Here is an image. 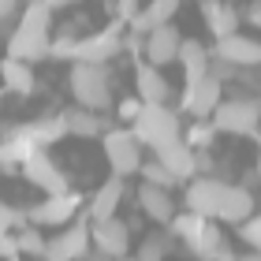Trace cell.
Masks as SVG:
<instances>
[{
    "label": "cell",
    "instance_id": "1",
    "mask_svg": "<svg viewBox=\"0 0 261 261\" xmlns=\"http://www.w3.org/2000/svg\"><path fill=\"white\" fill-rule=\"evenodd\" d=\"M183 198H187V209L213 220V224H235V228H239L246 217H254V194L246 191V187L220 183V179H213V175L194 179Z\"/></svg>",
    "mask_w": 261,
    "mask_h": 261
},
{
    "label": "cell",
    "instance_id": "2",
    "mask_svg": "<svg viewBox=\"0 0 261 261\" xmlns=\"http://www.w3.org/2000/svg\"><path fill=\"white\" fill-rule=\"evenodd\" d=\"M49 22L53 11L45 4H27V11L15 19V30L8 34V60L34 64L41 56H49Z\"/></svg>",
    "mask_w": 261,
    "mask_h": 261
},
{
    "label": "cell",
    "instance_id": "3",
    "mask_svg": "<svg viewBox=\"0 0 261 261\" xmlns=\"http://www.w3.org/2000/svg\"><path fill=\"white\" fill-rule=\"evenodd\" d=\"M130 135H135L138 146L161 149V146H168V142H179L183 123H179V116L172 109H164V105H142V112L135 116V123H130Z\"/></svg>",
    "mask_w": 261,
    "mask_h": 261
},
{
    "label": "cell",
    "instance_id": "4",
    "mask_svg": "<svg viewBox=\"0 0 261 261\" xmlns=\"http://www.w3.org/2000/svg\"><path fill=\"white\" fill-rule=\"evenodd\" d=\"M209 123L217 135H257L261 127V101L257 97H231L213 109Z\"/></svg>",
    "mask_w": 261,
    "mask_h": 261
},
{
    "label": "cell",
    "instance_id": "5",
    "mask_svg": "<svg viewBox=\"0 0 261 261\" xmlns=\"http://www.w3.org/2000/svg\"><path fill=\"white\" fill-rule=\"evenodd\" d=\"M71 97L79 101V109H109L112 105V90H109V75L105 67H93V64H75L71 67Z\"/></svg>",
    "mask_w": 261,
    "mask_h": 261
},
{
    "label": "cell",
    "instance_id": "6",
    "mask_svg": "<svg viewBox=\"0 0 261 261\" xmlns=\"http://www.w3.org/2000/svg\"><path fill=\"white\" fill-rule=\"evenodd\" d=\"M86 205L79 191H64V194H49L41 198L38 205L27 209V224L30 228H64L79 217V209Z\"/></svg>",
    "mask_w": 261,
    "mask_h": 261
},
{
    "label": "cell",
    "instance_id": "7",
    "mask_svg": "<svg viewBox=\"0 0 261 261\" xmlns=\"http://www.w3.org/2000/svg\"><path fill=\"white\" fill-rule=\"evenodd\" d=\"M101 149H105V161H109L112 175H120V179H127V175H135L142 168V146L123 127L120 130H105L101 135Z\"/></svg>",
    "mask_w": 261,
    "mask_h": 261
},
{
    "label": "cell",
    "instance_id": "8",
    "mask_svg": "<svg viewBox=\"0 0 261 261\" xmlns=\"http://www.w3.org/2000/svg\"><path fill=\"white\" fill-rule=\"evenodd\" d=\"M86 254H90V224H71V228H60L53 239H45L41 261H82Z\"/></svg>",
    "mask_w": 261,
    "mask_h": 261
},
{
    "label": "cell",
    "instance_id": "9",
    "mask_svg": "<svg viewBox=\"0 0 261 261\" xmlns=\"http://www.w3.org/2000/svg\"><path fill=\"white\" fill-rule=\"evenodd\" d=\"M179 45H183V34L172 27H157V30H149L146 38H142V53H146V60L142 64H149V67H168L175 64V56H179Z\"/></svg>",
    "mask_w": 261,
    "mask_h": 261
},
{
    "label": "cell",
    "instance_id": "10",
    "mask_svg": "<svg viewBox=\"0 0 261 261\" xmlns=\"http://www.w3.org/2000/svg\"><path fill=\"white\" fill-rule=\"evenodd\" d=\"M22 175H27L34 187H41L45 194H64V191H71L64 168H60V164H56L45 149H38L30 161H22Z\"/></svg>",
    "mask_w": 261,
    "mask_h": 261
},
{
    "label": "cell",
    "instance_id": "11",
    "mask_svg": "<svg viewBox=\"0 0 261 261\" xmlns=\"http://www.w3.org/2000/svg\"><path fill=\"white\" fill-rule=\"evenodd\" d=\"M90 243L97 246V254L105 257H127L130 254V224L123 220H101V224H90Z\"/></svg>",
    "mask_w": 261,
    "mask_h": 261
},
{
    "label": "cell",
    "instance_id": "12",
    "mask_svg": "<svg viewBox=\"0 0 261 261\" xmlns=\"http://www.w3.org/2000/svg\"><path fill=\"white\" fill-rule=\"evenodd\" d=\"M220 105V82L217 79H194V82H187V90H183V101H179V109L187 116H194V120H209L213 109Z\"/></svg>",
    "mask_w": 261,
    "mask_h": 261
},
{
    "label": "cell",
    "instance_id": "13",
    "mask_svg": "<svg viewBox=\"0 0 261 261\" xmlns=\"http://www.w3.org/2000/svg\"><path fill=\"white\" fill-rule=\"evenodd\" d=\"M120 19L112 22L109 30H101V34H90V38H79V53H75V60L79 64H93V67H101L105 60H112L116 53H120Z\"/></svg>",
    "mask_w": 261,
    "mask_h": 261
},
{
    "label": "cell",
    "instance_id": "14",
    "mask_svg": "<svg viewBox=\"0 0 261 261\" xmlns=\"http://www.w3.org/2000/svg\"><path fill=\"white\" fill-rule=\"evenodd\" d=\"M217 60L231 64L235 71H239V67H257V64H261V41L246 38V34L220 38V41H217Z\"/></svg>",
    "mask_w": 261,
    "mask_h": 261
},
{
    "label": "cell",
    "instance_id": "15",
    "mask_svg": "<svg viewBox=\"0 0 261 261\" xmlns=\"http://www.w3.org/2000/svg\"><path fill=\"white\" fill-rule=\"evenodd\" d=\"M187 250H191L198 261H235V250H231V239L228 235H224V228L220 224H205V228H201V235L198 239L187 246Z\"/></svg>",
    "mask_w": 261,
    "mask_h": 261
},
{
    "label": "cell",
    "instance_id": "16",
    "mask_svg": "<svg viewBox=\"0 0 261 261\" xmlns=\"http://www.w3.org/2000/svg\"><path fill=\"white\" fill-rule=\"evenodd\" d=\"M34 153H38V142H34L30 123L4 130V138H0V168H4V164H22V161H30Z\"/></svg>",
    "mask_w": 261,
    "mask_h": 261
},
{
    "label": "cell",
    "instance_id": "17",
    "mask_svg": "<svg viewBox=\"0 0 261 261\" xmlns=\"http://www.w3.org/2000/svg\"><path fill=\"white\" fill-rule=\"evenodd\" d=\"M123 194H127V183L120 179V175H109L101 187H97V194L90 198V217H93V224H101V220H112L116 217V209H120V201H123Z\"/></svg>",
    "mask_w": 261,
    "mask_h": 261
},
{
    "label": "cell",
    "instance_id": "18",
    "mask_svg": "<svg viewBox=\"0 0 261 261\" xmlns=\"http://www.w3.org/2000/svg\"><path fill=\"white\" fill-rule=\"evenodd\" d=\"M201 15H205V27L217 41L239 34V11H235L228 0H201Z\"/></svg>",
    "mask_w": 261,
    "mask_h": 261
},
{
    "label": "cell",
    "instance_id": "19",
    "mask_svg": "<svg viewBox=\"0 0 261 261\" xmlns=\"http://www.w3.org/2000/svg\"><path fill=\"white\" fill-rule=\"evenodd\" d=\"M153 153H157L153 161H157L175 183H183V179H191V175H194V153L187 149L183 142H168V146H161V149H153Z\"/></svg>",
    "mask_w": 261,
    "mask_h": 261
},
{
    "label": "cell",
    "instance_id": "20",
    "mask_svg": "<svg viewBox=\"0 0 261 261\" xmlns=\"http://www.w3.org/2000/svg\"><path fill=\"white\" fill-rule=\"evenodd\" d=\"M135 86H138V101L142 105H164L172 97L168 79H164L157 67H149V64H138L135 67Z\"/></svg>",
    "mask_w": 261,
    "mask_h": 261
},
{
    "label": "cell",
    "instance_id": "21",
    "mask_svg": "<svg viewBox=\"0 0 261 261\" xmlns=\"http://www.w3.org/2000/svg\"><path fill=\"white\" fill-rule=\"evenodd\" d=\"M179 11V0H149L146 8H138V15L130 19V34H149V30H157V27H168L172 15Z\"/></svg>",
    "mask_w": 261,
    "mask_h": 261
},
{
    "label": "cell",
    "instance_id": "22",
    "mask_svg": "<svg viewBox=\"0 0 261 261\" xmlns=\"http://www.w3.org/2000/svg\"><path fill=\"white\" fill-rule=\"evenodd\" d=\"M138 205L153 224H168L175 217V198L168 191H161V187H149V183L138 187Z\"/></svg>",
    "mask_w": 261,
    "mask_h": 261
},
{
    "label": "cell",
    "instance_id": "23",
    "mask_svg": "<svg viewBox=\"0 0 261 261\" xmlns=\"http://www.w3.org/2000/svg\"><path fill=\"white\" fill-rule=\"evenodd\" d=\"M60 123H64V135H71V138H97V135H105L101 112H90V109H67V112H60Z\"/></svg>",
    "mask_w": 261,
    "mask_h": 261
},
{
    "label": "cell",
    "instance_id": "24",
    "mask_svg": "<svg viewBox=\"0 0 261 261\" xmlns=\"http://www.w3.org/2000/svg\"><path fill=\"white\" fill-rule=\"evenodd\" d=\"M209 49L201 41H194V38H183V45H179V56H175V64H183V71H187V82H194V79H205L209 75Z\"/></svg>",
    "mask_w": 261,
    "mask_h": 261
},
{
    "label": "cell",
    "instance_id": "25",
    "mask_svg": "<svg viewBox=\"0 0 261 261\" xmlns=\"http://www.w3.org/2000/svg\"><path fill=\"white\" fill-rule=\"evenodd\" d=\"M0 79H4L8 93H19V97H30V93H34V71H30V64L4 60V64H0Z\"/></svg>",
    "mask_w": 261,
    "mask_h": 261
},
{
    "label": "cell",
    "instance_id": "26",
    "mask_svg": "<svg viewBox=\"0 0 261 261\" xmlns=\"http://www.w3.org/2000/svg\"><path fill=\"white\" fill-rule=\"evenodd\" d=\"M175 250V239L168 231H149L146 239L138 243V250H135V261H168Z\"/></svg>",
    "mask_w": 261,
    "mask_h": 261
},
{
    "label": "cell",
    "instance_id": "27",
    "mask_svg": "<svg viewBox=\"0 0 261 261\" xmlns=\"http://www.w3.org/2000/svg\"><path fill=\"white\" fill-rule=\"evenodd\" d=\"M213 138H217V130H213V123H209V120H194V123L179 135V142H183V146L191 149V153L209 149V146H213Z\"/></svg>",
    "mask_w": 261,
    "mask_h": 261
},
{
    "label": "cell",
    "instance_id": "28",
    "mask_svg": "<svg viewBox=\"0 0 261 261\" xmlns=\"http://www.w3.org/2000/svg\"><path fill=\"white\" fill-rule=\"evenodd\" d=\"M15 246H19V254H27V257H45V235H41V228H19L15 231Z\"/></svg>",
    "mask_w": 261,
    "mask_h": 261
},
{
    "label": "cell",
    "instance_id": "29",
    "mask_svg": "<svg viewBox=\"0 0 261 261\" xmlns=\"http://www.w3.org/2000/svg\"><path fill=\"white\" fill-rule=\"evenodd\" d=\"M30 130H34V142H38V149H45V146H53V142H60V138H64V123H60V116H49V120L30 123Z\"/></svg>",
    "mask_w": 261,
    "mask_h": 261
},
{
    "label": "cell",
    "instance_id": "30",
    "mask_svg": "<svg viewBox=\"0 0 261 261\" xmlns=\"http://www.w3.org/2000/svg\"><path fill=\"white\" fill-rule=\"evenodd\" d=\"M138 175H142V179H146L149 187H161V191H172V187H175V179H172V175H168V172L161 168L157 161H142Z\"/></svg>",
    "mask_w": 261,
    "mask_h": 261
},
{
    "label": "cell",
    "instance_id": "31",
    "mask_svg": "<svg viewBox=\"0 0 261 261\" xmlns=\"http://www.w3.org/2000/svg\"><path fill=\"white\" fill-rule=\"evenodd\" d=\"M11 228H27V209H15L8 201H0V235H11Z\"/></svg>",
    "mask_w": 261,
    "mask_h": 261
},
{
    "label": "cell",
    "instance_id": "32",
    "mask_svg": "<svg viewBox=\"0 0 261 261\" xmlns=\"http://www.w3.org/2000/svg\"><path fill=\"white\" fill-rule=\"evenodd\" d=\"M239 239L250 246V250L261 254V213H257V217H246V220L239 224Z\"/></svg>",
    "mask_w": 261,
    "mask_h": 261
},
{
    "label": "cell",
    "instance_id": "33",
    "mask_svg": "<svg viewBox=\"0 0 261 261\" xmlns=\"http://www.w3.org/2000/svg\"><path fill=\"white\" fill-rule=\"evenodd\" d=\"M75 53H79V41H75V38L49 41V56H56V60H75Z\"/></svg>",
    "mask_w": 261,
    "mask_h": 261
},
{
    "label": "cell",
    "instance_id": "34",
    "mask_svg": "<svg viewBox=\"0 0 261 261\" xmlns=\"http://www.w3.org/2000/svg\"><path fill=\"white\" fill-rule=\"evenodd\" d=\"M239 71H235L231 64H224V60H209V79H217V82H228V79H235Z\"/></svg>",
    "mask_w": 261,
    "mask_h": 261
},
{
    "label": "cell",
    "instance_id": "35",
    "mask_svg": "<svg viewBox=\"0 0 261 261\" xmlns=\"http://www.w3.org/2000/svg\"><path fill=\"white\" fill-rule=\"evenodd\" d=\"M116 112H120V120L135 123V116L142 112V101H138V97H123V101H120V109H116Z\"/></svg>",
    "mask_w": 261,
    "mask_h": 261
},
{
    "label": "cell",
    "instance_id": "36",
    "mask_svg": "<svg viewBox=\"0 0 261 261\" xmlns=\"http://www.w3.org/2000/svg\"><path fill=\"white\" fill-rule=\"evenodd\" d=\"M15 257H19L15 235H0V261H15Z\"/></svg>",
    "mask_w": 261,
    "mask_h": 261
},
{
    "label": "cell",
    "instance_id": "37",
    "mask_svg": "<svg viewBox=\"0 0 261 261\" xmlns=\"http://www.w3.org/2000/svg\"><path fill=\"white\" fill-rule=\"evenodd\" d=\"M246 19H250V22H254V27L261 30V0H254V4H250V8H246Z\"/></svg>",
    "mask_w": 261,
    "mask_h": 261
},
{
    "label": "cell",
    "instance_id": "38",
    "mask_svg": "<svg viewBox=\"0 0 261 261\" xmlns=\"http://www.w3.org/2000/svg\"><path fill=\"white\" fill-rule=\"evenodd\" d=\"M15 8H19V0H0V22L8 15H15Z\"/></svg>",
    "mask_w": 261,
    "mask_h": 261
},
{
    "label": "cell",
    "instance_id": "39",
    "mask_svg": "<svg viewBox=\"0 0 261 261\" xmlns=\"http://www.w3.org/2000/svg\"><path fill=\"white\" fill-rule=\"evenodd\" d=\"M235 261H261V254L254 250V254H235Z\"/></svg>",
    "mask_w": 261,
    "mask_h": 261
},
{
    "label": "cell",
    "instance_id": "40",
    "mask_svg": "<svg viewBox=\"0 0 261 261\" xmlns=\"http://www.w3.org/2000/svg\"><path fill=\"white\" fill-rule=\"evenodd\" d=\"M27 4H49V0H27Z\"/></svg>",
    "mask_w": 261,
    "mask_h": 261
},
{
    "label": "cell",
    "instance_id": "41",
    "mask_svg": "<svg viewBox=\"0 0 261 261\" xmlns=\"http://www.w3.org/2000/svg\"><path fill=\"white\" fill-rule=\"evenodd\" d=\"M257 175H261V157H257Z\"/></svg>",
    "mask_w": 261,
    "mask_h": 261
},
{
    "label": "cell",
    "instance_id": "42",
    "mask_svg": "<svg viewBox=\"0 0 261 261\" xmlns=\"http://www.w3.org/2000/svg\"><path fill=\"white\" fill-rule=\"evenodd\" d=\"M0 41H4V27H0Z\"/></svg>",
    "mask_w": 261,
    "mask_h": 261
},
{
    "label": "cell",
    "instance_id": "43",
    "mask_svg": "<svg viewBox=\"0 0 261 261\" xmlns=\"http://www.w3.org/2000/svg\"><path fill=\"white\" fill-rule=\"evenodd\" d=\"M120 261H135V257H120Z\"/></svg>",
    "mask_w": 261,
    "mask_h": 261
},
{
    "label": "cell",
    "instance_id": "44",
    "mask_svg": "<svg viewBox=\"0 0 261 261\" xmlns=\"http://www.w3.org/2000/svg\"><path fill=\"white\" fill-rule=\"evenodd\" d=\"M228 4H231V0H228Z\"/></svg>",
    "mask_w": 261,
    "mask_h": 261
}]
</instances>
